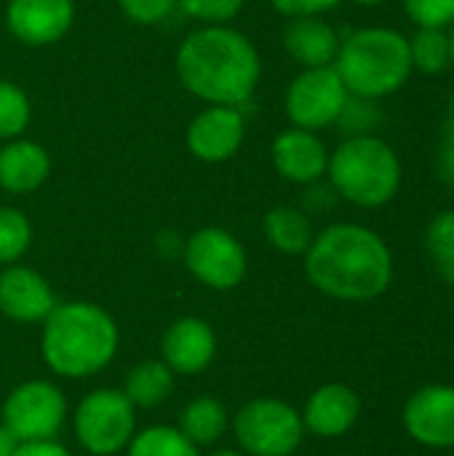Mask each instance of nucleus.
<instances>
[{"label":"nucleus","mask_w":454,"mask_h":456,"mask_svg":"<svg viewBox=\"0 0 454 456\" xmlns=\"http://www.w3.org/2000/svg\"><path fill=\"white\" fill-rule=\"evenodd\" d=\"M305 275L340 302H372L391 289L393 254L369 227L340 222L318 232L305 251Z\"/></svg>","instance_id":"obj_1"},{"label":"nucleus","mask_w":454,"mask_h":456,"mask_svg":"<svg viewBox=\"0 0 454 456\" xmlns=\"http://www.w3.org/2000/svg\"><path fill=\"white\" fill-rule=\"evenodd\" d=\"M179 83L209 104L241 107L252 99L262 61L254 43L225 24H209L190 32L177 51Z\"/></svg>","instance_id":"obj_2"},{"label":"nucleus","mask_w":454,"mask_h":456,"mask_svg":"<svg viewBox=\"0 0 454 456\" xmlns=\"http://www.w3.org/2000/svg\"><path fill=\"white\" fill-rule=\"evenodd\" d=\"M118 350V326L96 305H56L43 329V358L51 371L83 379L102 371Z\"/></svg>","instance_id":"obj_3"},{"label":"nucleus","mask_w":454,"mask_h":456,"mask_svg":"<svg viewBox=\"0 0 454 456\" xmlns=\"http://www.w3.org/2000/svg\"><path fill=\"white\" fill-rule=\"evenodd\" d=\"M348 94L364 99H385L401 91L415 72L409 37L391 27H364L340 40L332 64Z\"/></svg>","instance_id":"obj_4"},{"label":"nucleus","mask_w":454,"mask_h":456,"mask_svg":"<svg viewBox=\"0 0 454 456\" xmlns=\"http://www.w3.org/2000/svg\"><path fill=\"white\" fill-rule=\"evenodd\" d=\"M326 176L337 198L359 208H380L399 195L404 171L396 150L372 134L348 136L334 152H329Z\"/></svg>","instance_id":"obj_5"},{"label":"nucleus","mask_w":454,"mask_h":456,"mask_svg":"<svg viewBox=\"0 0 454 456\" xmlns=\"http://www.w3.org/2000/svg\"><path fill=\"white\" fill-rule=\"evenodd\" d=\"M235 438L252 456L294 454L305 438L302 414L284 401L257 398L238 411Z\"/></svg>","instance_id":"obj_6"},{"label":"nucleus","mask_w":454,"mask_h":456,"mask_svg":"<svg viewBox=\"0 0 454 456\" xmlns=\"http://www.w3.org/2000/svg\"><path fill=\"white\" fill-rule=\"evenodd\" d=\"M134 403L120 390H96L86 395L75 414V436L94 456L118 454L134 438Z\"/></svg>","instance_id":"obj_7"},{"label":"nucleus","mask_w":454,"mask_h":456,"mask_svg":"<svg viewBox=\"0 0 454 456\" xmlns=\"http://www.w3.org/2000/svg\"><path fill=\"white\" fill-rule=\"evenodd\" d=\"M348 88L334 67H308L286 88V115L294 128L321 131L337 123Z\"/></svg>","instance_id":"obj_8"},{"label":"nucleus","mask_w":454,"mask_h":456,"mask_svg":"<svg viewBox=\"0 0 454 456\" xmlns=\"http://www.w3.org/2000/svg\"><path fill=\"white\" fill-rule=\"evenodd\" d=\"M67 401L59 387L51 382H24L19 385L5 406H3V425L13 433L19 444L35 441H54L64 425Z\"/></svg>","instance_id":"obj_9"},{"label":"nucleus","mask_w":454,"mask_h":456,"mask_svg":"<svg viewBox=\"0 0 454 456\" xmlns=\"http://www.w3.org/2000/svg\"><path fill=\"white\" fill-rule=\"evenodd\" d=\"M187 270L209 289H235L246 275V251L235 235L222 227H203L182 246Z\"/></svg>","instance_id":"obj_10"},{"label":"nucleus","mask_w":454,"mask_h":456,"mask_svg":"<svg viewBox=\"0 0 454 456\" xmlns=\"http://www.w3.org/2000/svg\"><path fill=\"white\" fill-rule=\"evenodd\" d=\"M404 430L425 449H454V385H428L409 395Z\"/></svg>","instance_id":"obj_11"},{"label":"nucleus","mask_w":454,"mask_h":456,"mask_svg":"<svg viewBox=\"0 0 454 456\" xmlns=\"http://www.w3.org/2000/svg\"><path fill=\"white\" fill-rule=\"evenodd\" d=\"M244 134L246 123L238 107L211 104L190 120L185 142L193 158L203 163H225L241 150Z\"/></svg>","instance_id":"obj_12"},{"label":"nucleus","mask_w":454,"mask_h":456,"mask_svg":"<svg viewBox=\"0 0 454 456\" xmlns=\"http://www.w3.org/2000/svg\"><path fill=\"white\" fill-rule=\"evenodd\" d=\"M75 21L72 0H8L5 24L11 35L32 48L62 40Z\"/></svg>","instance_id":"obj_13"},{"label":"nucleus","mask_w":454,"mask_h":456,"mask_svg":"<svg viewBox=\"0 0 454 456\" xmlns=\"http://www.w3.org/2000/svg\"><path fill=\"white\" fill-rule=\"evenodd\" d=\"M270 158L278 176H284L292 184H316L326 176V166H329L326 144L318 139L316 131H305V128L281 131L273 139Z\"/></svg>","instance_id":"obj_14"},{"label":"nucleus","mask_w":454,"mask_h":456,"mask_svg":"<svg viewBox=\"0 0 454 456\" xmlns=\"http://www.w3.org/2000/svg\"><path fill=\"white\" fill-rule=\"evenodd\" d=\"M56 307L48 281L32 267H5L0 273V313L19 323H37Z\"/></svg>","instance_id":"obj_15"},{"label":"nucleus","mask_w":454,"mask_h":456,"mask_svg":"<svg viewBox=\"0 0 454 456\" xmlns=\"http://www.w3.org/2000/svg\"><path fill=\"white\" fill-rule=\"evenodd\" d=\"M361 414V401L353 387L348 385H324L318 387L302 411L305 433H313L316 438H340L345 436Z\"/></svg>","instance_id":"obj_16"},{"label":"nucleus","mask_w":454,"mask_h":456,"mask_svg":"<svg viewBox=\"0 0 454 456\" xmlns=\"http://www.w3.org/2000/svg\"><path fill=\"white\" fill-rule=\"evenodd\" d=\"M214 353L217 337L201 318H182L163 337V363L177 374H201Z\"/></svg>","instance_id":"obj_17"},{"label":"nucleus","mask_w":454,"mask_h":456,"mask_svg":"<svg viewBox=\"0 0 454 456\" xmlns=\"http://www.w3.org/2000/svg\"><path fill=\"white\" fill-rule=\"evenodd\" d=\"M286 53L308 67H332L340 51V35L324 16H294L284 27Z\"/></svg>","instance_id":"obj_18"},{"label":"nucleus","mask_w":454,"mask_h":456,"mask_svg":"<svg viewBox=\"0 0 454 456\" xmlns=\"http://www.w3.org/2000/svg\"><path fill=\"white\" fill-rule=\"evenodd\" d=\"M51 174L45 147L32 139H8L0 147V187L11 195L35 192Z\"/></svg>","instance_id":"obj_19"},{"label":"nucleus","mask_w":454,"mask_h":456,"mask_svg":"<svg viewBox=\"0 0 454 456\" xmlns=\"http://www.w3.org/2000/svg\"><path fill=\"white\" fill-rule=\"evenodd\" d=\"M265 235L270 240V246L281 254L289 256H300L310 248L316 232L313 224L308 219V214L302 208L294 206H276L265 214Z\"/></svg>","instance_id":"obj_20"},{"label":"nucleus","mask_w":454,"mask_h":456,"mask_svg":"<svg viewBox=\"0 0 454 456\" xmlns=\"http://www.w3.org/2000/svg\"><path fill=\"white\" fill-rule=\"evenodd\" d=\"M171 390H174V371L163 361H147V363H139L126 377L123 393L134 406L155 409L171 395Z\"/></svg>","instance_id":"obj_21"},{"label":"nucleus","mask_w":454,"mask_h":456,"mask_svg":"<svg viewBox=\"0 0 454 456\" xmlns=\"http://www.w3.org/2000/svg\"><path fill=\"white\" fill-rule=\"evenodd\" d=\"M409 56L412 67L423 75H442L452 67V45L450 29L442 27H417L409 37Z\"/></svg>","instance_id":"obj_22"},{"label":"nucleus","mask_w":454,"mask_h":456,"mask_svg":"<svg viewBox=\"0 0 454 456\" xmlns=\"http://www.w3.org/2000/svg\"><path fill=\"white\" fill-rule=\"evenodd\" d=\"M227 428V411L214 398H195L182 411V433L195 446H211Z\"/></svg>","instance_id":"obj_23"},{"label":"nucleus","mask_w":454,"mask_h":456,"mask_svg":"<svg viewBox=\"0 0 454 456\" xmlns=\"http://www.w3.org/2000/svg\"><path fill=\"white\" fill-rule=\"evenodd\" d=\"M425 251L436 267V273L454 283V208L436 214L425 230Z\"/></svg>","instance_id":"obj_24"},{"label":"nucleus","mask_w":454,"mask_h":456,"mask_svg":"<svg viewBox=\"0 0 454 456\" xmlns=\"http://www.w3.org/2000/svg\"><path fill=\"white\" fill-rule=\"evenodd\" d=\"M128 456H198V446L174 428H150L131 441Z\"/></svg>","instance_id":"obj_25"},{"label":"nucleus","mask_w":454,"mask_h":456,"mask_svg":"<svg viewBox=\"0 0 454 456\" xmlns=\"http://www.w3.org/2000/svg\"><path fill=\"white\" fill-rule=\"evenodd\" d=\"M29 99L27 94L11 83V80H0V139H16L24 134V128L29 126Z\"/></svg>","instance_id":"obj_26"},{"label":"nucleus","mask_w":454,"mask_h":456,"mask_svg":"<svg viewBox=\"0 0 454 456\" xmlns=\"http://www.w3.org/2000/svg\"><path fill=\"white\" fill-rule=\"evenodd\" d=\"M29 240H32L29 219L16 208L3 206L0 208V265H13L29 248Z\"/></svg>","instance_id":"obj_27"},{"label":"nucleus","mask_w":454,"mask_h":456,"mask_svg":"<svg viewBox=\"0 0 454 456\" xmlns=\"http://www.w3.org/2000/svg\"><path fill=\"white\" fill-rule=\"evenodd\" d=\"M380 123H383V112L377 107V99L348 94V102L337 118V126L345 136H372Z\"/></svg>","instance_id":"obj_28"},{"label":"nucleus","mask_w":454,"mask_h":456,"mask_svg":"<svg viewBox=\"0 0 454 456\" xmlns=\"http://www.w3.org/2000/svg\"><path fill=\"white\" fill-rule=\"evenodd\" d=\"M404 11L417 27L450 29L454 24V0H404Z\"/></svg>","instance_id":"obj_29"},{"label":"nucleus","mask_w":454,"mask_h":456,"mask_svg":"<svg viewBox=\"0 0 454 456\" xmlns=\"http://www.w3.org/2000/svg\"><path fill=\"white\" fill-rule=\"evenodd\" d=\"M177 3L187 16H193L198 21L222 24V21H230L233 16H238L246 0H177Z\"/></svg>","instance_id":"obj_30"},{"label":"nucleus","mask_w":454,"mask_h":456,"mask_svg":"<svg viewBox=\"0 0 454 456\" xmlns=\"http://www.w3.org/2000/svg\"><path fill=\"white\" fill-rule=\"evenodd\" d=\"M118 5L128 21L150 27V24H161L163 19H169L179 3L177 0H118Z\"/></svg>","instance_id":"obj_31"},{"label":"nucleus","mask_w":454,"mask_h":456,"mask_svg":"<svg viewBox=\"0 0 454 456\" xmlns=\"http://www.w3.org/2000/svg\"><path fill=\"white\" fill-rule=\"evenodd\" d=\"M439 176L444 179L447 187L454 190V94L450 99V112L442 128V144H439V158H436Z\"/></svg>","instance_id":"obj_32"},{"label":"nucleus","mask_w":454,"mask_h":456,"mask_svg":"<svg viewBox=\"0 0 454 456\" xmlns=\"http://www.w3.org/2000/svg\"><path fill=\"white\" fill-rule=\"evenodd\" d=\"M343 0H270V5L294 19V16H324L329 11H334Z\"/></svg>","instance_id":"obj_33"},{"label":"nucleus","mask_w":454,"mask_h":456,"mask_svg":"<svg viewBox=\"0 0 454 456\" xmlns=\"http://www.w3.org/2000/svg\"><path fill=\"white\" fill-rule=\"evenodd\" d=\"M13 456H70V452L54 441H35V444H19Z\"/></svg>","instance_id":"obj_34"},{"label":"nucleus","mask_w":454,"mask_h":456,"mask_svg":"<svg viewBox=\"0 0 454 456\" xmlns=\"http://www.w3.org/2000/svg\"><path fill=\"white\" fill-rule=\"evenodd\" d=\"M19 449V441L13 438V433L0 425V456H13V452Z\"/></svg>","instance_id":"obj_35"},{"label":"nucleus","mask_w":454,"mask_h":456,"mask_svg":"<svg viewBox=\"0 0 454 456\" xmlns=\"http://www.w3.org/2000/svg\"><path fill=\"white\" fill-rule=\"evenodd\" d=\"M353 3H359V5H383V3H388V0H353Z\"/></svg>","instance_id":"obj_36"},{"label":"nucleus","mask_w":454,"mask_h":456,"mask_svg":"<svg viewBox=\"0 0 454 456\" xmlns=\"http://www.w3.org/2000/svg\"><path fill=\"white\" fill-rule=\"evenodd\" d=\"M450 45H452V69H454V24L450 27Z\"/></svg>","instance_id":"obj_37"},{"label":"nucleus","mask_w":454,"mask_h":456,"mask_svg":"<svg viewBox=\"0 0 454 456\" xmlns=\"http://www.w3.org/2000/svg\"><path fill=\"white\" fill-rule=\"evenodd\" d=\"M214 456H241V454H238V452H217Z\"/></svg>","instance_id":"obj_38"}]
</instances>
